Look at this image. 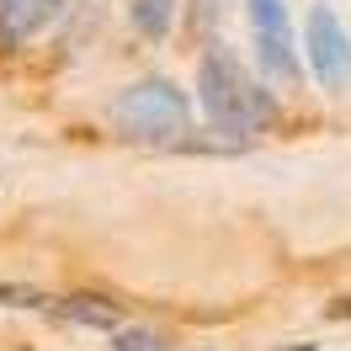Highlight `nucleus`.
Returning <instances> with one entry per match:
<instances>
[{
  "instance_id": "0eeeda50",
  "label": "nucleus",
  "mask_w": 351,
  "mask_h": 351,
  "mask_svg": "<svg viewBox=\"0 0 351 351\" xmlns=\"http://www.w3.org/2000/svg\"><path fill=\"white\" fill-rule=\"evenodd\" d=\"M128 22L144 43H165L176 27V0H128Z\"/></svg>"
},
{
  "instance_id": "7ed1b4c3",
  "label": "nucleus",
  "mask_w": 351,
  "mask_h": 351,
  "mask_svg": "<svg viewBox=\"0 0 351 351\" xmlns=\"http://www.w3.org/2000/svg\"><path fill=\"white\" fill-rule=\"evenodd\" d=\"M298 43H304V64L314 75V86L325 96H346L351 90V32L330 0H314L304 11V38Z\"/></svg>"
},
{
  "instance_id": "9d476101",
  "label": "nucleus",
  "mask_w": 351,
  "mask_h": 351,
  "mask_svg": "<svg viewBox=\"0 0 351 351\" xmlns=\"http://www.w3.org/2000/svg\"><path fill=\"white\" fill-rule=\"evenodd\" d=\"M325 314H330V319H351V298H335V304H330Z\"/></svg>"
},
{
  "instance_id": "1a4fd4ad",
  "label": "nucleus",
  "mask_w": 351,
  "mask_h": 351,
  "mask_svg": "<svg viewBox=\"0 0 351 351\" xmlns=\"http://www.w3.org/2000/svg\"><path fill=\"white\" fill-rule=\"evenodd\" d=\"M112 351H171L154 330H138V325H123L117 335H112Z\"/></svg>"
},
{
  "instance_id": "39448f33",
  "label": "nucleus",
  "mask_w": 351,
  "mask_h": 351,
  "mask_svg": "<svg viewBox=\"0 0 351 351\" xmlns=\"http://www.w3.org/2000/svg\"><path fill=\"white\" fill-rule=\"evenodd\" d=\"M64 0H0V48H27L48 22H59Z\"/></svg>"
},
{
  "instance_id": "6e6552de",
  "label": "nucleus",
  "mask_w": 351,
  "mask_h": 351,
  "mask_svg": "<svg viewBox=\"0 0 351 351\" xmlns=\"http://www.w3.org/2000/svg\"><path fill=\"white\" fill-rule=\"evenodd\" d=\"M229 5H234V0H192V5H186V27H192V38H202V43L213 48V43H219L223 16H229Z\"/></svg>"
},
{
  "instance_id": "9b49d317",
  "label": "nucleus",
  "mask_w": 351,
  "mask_h": 351,
  "mask_svg": "<svg viewBox=\"0 0 351 351\" xmlns=\"http://www.w3.org/2000/svg\"><path fill=\"white\" fill-rule=\"evenodd\" d=\"M287 351H314V346H308V341H298V346H287Z\"/></svg>"
},
{
  "instance_id": "f257e3e1",
  "label": "nucleus",
  "mask_w": 351,
  "mask_h": 351,
  "mask_svg": "<svg viewBox=\"0 0 351 351\" xmlns=\"http://www.w3.org/2000/svg\"><path fill=\"white\" fill-rule=\"evenodd\" d=\"M197 107H202V117H208V128L223 133L229 144L256 138V133L277 117L271 90H266L223 43L202 48V64H197Z\"/></svg>"
},
{
  "instance_id": "f03ea898",
  "label": "nucleus",
  "mask_w": 351,
  "mask_h": 351,
  "mask_svg": "<svg viewBox=\"0 0 351 351\" xmlns=\"http://www.w3.org/2000/svg\"><path fill=\"white\" fill-rule=\"evenodd\" d=\"M112 133L138 149H181L192 133V96L165 75H144L128 90H117Z\"/></svg>"
},
{
  "instance_id": "423d86ee",
  "label": "nucleus",
  "mask_w": 351,
  "mask_h": 351,
  "mask_svg": "<svg viewBox=\"0 0 351 351\" xmlns=\"http://www.w3.org/2000/svg\"><path fill=\"white\" fill-rule=\"evenodd\" d=\"M43 308H53L64 325H86V330H123V304L96 298V293H69V298H48Z\"/></svg>"
},
{
  "instance_id": "20e7f679",
  "label": "nucleus",
  "mask_w": 351,
  "mask_h": 351,
  "mask_svg": "<svg viewBox=\"0 0 351 351\" xmlns=\"http://www.w3.org/2000/svg\"><path fill=\"white\" fill-rule=\"evenodd\" d=\"M245 22H250V48H256L261 75L271 86H298V75H304V43H293L287 0H245Z\"/></svg>"
}]
</instances>
